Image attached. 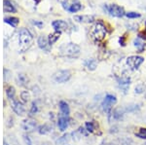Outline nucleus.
<instances>
[{"mask_svg": "<svg viewBox=\"0 0 146 145\" xmlns=\"http://www.w3.org/2000/svg\"><path fill=\"white\" fill-rule=\"evenodd\" d=\"M74 20L78 23H90L95 21V17L90 15H82V16H74Z\"/></svg>", "mask_w": 146, "mask_h": 145, "instance_id": "obj_10", "label": "nucleus"}, {"mask_svg": "<svg viewBox=\"0 0 146 145\" xmlns=\"http://www.w3.org/2000/svg\"><path fill=\"white\" fill-rule=\"evenodd\" d=\"M53 27L55 28L56 31L62 32V31H65L68 26H67V23H65L64 21L58 20V21H55V22H53Z\"/></svg>", "mask_w": 146, "mask_h": 145, "instance_id": "obj_7", "label": "nucleus"}, {"mask_svg": "<svg viewBox=\"0 0 146 145\" xmlns=\"http://www.w3.org/2000/svg\"><path fill=\"white\" fill-rule=\"evenodd\" d=\"M23 128L27 132H31V130H35L36 128V123L34 121H30V120H25L23 124Z\"/></svg>", "mask_w": 146, "mask_h": 145, "instance_id": "obj_13", "label": "nucleus"}, {"mask_svg": "<svg viewBox=\"0 0 146 145\" xmlns=\"http://www.w3.org/2000/svg\"><path fill=\"white\" fill-rule=\"evenodd\" d=\"M60 33H62V32L55 31L54 33H51L50 35H49V38H48L49 44H50V45H52V44L56 43V42L58 40V38H60Z\"/></svg>", "mask_w": 146, "mask_h": 145, "instance_id": "obj_16", "label": "nucleus"}, {"mask_svg": "<svg viewBox=\"0 0 146 145\" xmlns=\"http://www.w3.org/2000/svg\"><path fill=\"white\" fill-rule=\"evenodd\" d=\"M4 5V11L6 13H15L16 12V7L14 5V3L10 0H4L3 1Z\"/></svg>", "mask_w": 146, "mask_h": 145, "instance_id": "obj_12", "label": "nucleus"}, {"mask_svg": "<svg viewBox=\"0 0 146 145\" xmlns=\"http://www.w3.org/2000/svg\"><path fill=\"white\" fill-rule=\"evenodd\" d=\"M58 1L62 4V7L65 9V10H68V7H69V5H68V3H67V0H58Z\"/></svg>", "mask_w": 146, "mask_h": 145, "instance_id": "obj_31", "label": "nucleus"}, {"mask_svg": "<svg viewBox=\"0 0 146 145\" xmlns=\"http://www.w3.org/2000/svg\"><path fill=\"white\" fill-rule=\"evenodd\" d=\"M80 47L76 44L73 43H67V44H63L62 46H60V55L63 56V57L66 58H77L80 54Z\"/></svg>", "mask_w": 146, "mask_h": 145, "instance_id": "obj_3", "label": "nucleus"}, {"mask_svg": "<svg viewBox=\"0 0 146 145\" xmlns=\"http://www.w3.org/2000/svg\"><path fill=\"white\" fill-rule=\"evenodd\" d=\"M60 109L62 111L63 116H68L69 114V107H68V104L65 101H60Z\"/></svg>", "mask_w": 146, "mask_h": 145, "instance_id": "obj_17", "label": "nucleus"}, {"mask_svg": "<svg viewBox=\"0 0 146 145\" xmlns=\"http://www.w3.org/2000/svg\"><path fill=\"white\" fill-rule=\"evenodd\" d=\"M66 137H68V135H64V136H62L60 140H58V143H64V142H66L68 140V138H66Z\"/></svg>", "mask_w": 146, "mask_h": 145, "instance_id": "obj_33", "label": "nucleus"}, {"mask_svg": "<svg viewBox=\"0 0 146 145\" xmlns=\"http://www.w3.org/2000/svg\"><path fill=\"white\" fill-rule=\"evenodd\" d=\"M4 22L6 23H9L10 25H12L13 27H16L19 23V19L18 18H14V17H10V18H5L4 19Z\"/></svg>", "mask_w": 146, "mask_h": 145, "instance_id": "obj_19", "label": "nucleus"}, {"mask_svg": "<svg viewBox=\"0 0 146 145\" xmlns=\"http://www.w3.org/2000/svg\"><path fill=\"white\" fill-rule=\"evenodd\" d=\"M38 46L40 49H42V50H45L48 52L49 50H50V44H49V41L48 39L46 38L44 35H41V36H39L38 38Z\"/></svg>", "mask_w": 146, "mask_h": 145, "instance_id": "obj_8", "label": "nucleus"}, {"mask_svg": "<svg viewBox=\"0 0 146 145\" xmlns=\"http://www.w3.org/2000/svg\"><path fill=\"white\" fill-rule=\"evenodd\" d=\"M52 130V128L50 127L49 125H43V126H41V127L39 128V132L41 134H48V132H50Z\"/></svg>", "mask_w": 146, "mask_h": 145, "instance_id": "obj_22", "label": "nucleus"}, {"mask_svg": "<svg viewBox=\"0 0 146 145\" xmlns=\"http://www.w3.org/2000/svg\"><path fill=\"white\" fill-rule=\"evenodd\" d=\"M143 62V58L138 56H131L127 58V64L131 69H137L139 65Z\"/></svg>", "mask_w": 146, "mask_h": 145, "instance_id": "obj_5", "label": "nucleus"}, {"mask_svg": "<svg viewBox=\"0 0 146 145\" xmlns=\"http://www.w3.org/2000/svg\"><path fill=\"white\" fill-rule=\"evenodd\" d=\"M133 44H135V46L138 49V51H139V52H143V51H144L145 45L143 44V42L140 40V38L135 39V41H133Z\"/></svg>", "mask_w": 146, "mask_h": 145, "instance_id": "obj_21", "label": "nucleus"}, {"mask_svg": "<svg viewBox=\"0 0 146 145\" xmlns=\"http://www.w3.org/2000/svg\"><path fill=\"white\" fill-rule=\"evenodd\" d=\"M129 82H131V79H129L128 76H122L121 78L119 79L120 86H121V87H125V89L129 85Z\"/></svg>", "mask_w": 146, "mask_h": 145, "instance_id": "obj_20", "label": "nucleus"}, {"mask_svg": "<svg viewBox=\"0 0 146 145\" xmlns=\"http://www.w3.org/2000/svg\"><path fill=\"white\" fill-rule=\"evenodd\" d=\"M105 102H107V103L113 105L114 103H116L117 99H116V97L113 95H107L106 97H105V99H104Z\"/></svg>", "mask_w": 146, "mask_h": 145, "instance_id": "obj_23", "label": "nucleus"}, {"mask_svg": "<svg viewBox=\"0 0 146 145\" xmlns=\"http://www.w3.org/2000/svg\"><path fill=\"white\" fill-rule=\"evenodd\" d=\"M86 128L89 132H92V134H98V130H100V127H98V124L96 123V121H92V122L86 123Z\"/></svg>", "mask_w": 146, "mask_h": 145, "instance_id": "obj_11", "label": "nucleus"}, {"mask_svg": "<svg viewBox=\"0 0 146 145\" xmlns=\"http://www.w3.org/2000/svg\"><path fill=\"white\" fill-rule=\"evenodd\" d=\"M71 77V74L68 70H60L54 75V80L58 83H64L68 81Z\"/></svg>", "mask_w": 146, "mask_h": 145, "instance_id": "obj_6", "label": "nucleus"}, {"mask_svg": "<svg viewBox=\"0 0 146 145\" xmlns=\"http://www.w3.org/2000/svg\"><path fill=\"white\" fill-rule=\"evenodd\" d=\"M119 42H120V44H121L122 46H125V38H124V37H122V38H120Z\"/></svg>", "mask_w": 146, "mask_h": 145, "instance_id": "obj_34", "label": "nucleus"}, {"mask_svg": "<svg viewBox=\"0 0 146 145\" xmlns=\"http://www.w3.org/2000/svg\"><path fill=\"white\" fill-rule=\"evenodd\" d=\"M82 8V5L80 4L79 1H73L72 4H70L69 7H68V10L69 12H71V13H75V12H78L81 10Z\"/></svg>", "mask_w": 146, "mask_h": 145, "instance_id": "obj_15", "label": "nucleus"}, {"mask_svg": "<svg viewBox=\"0 0 146 145\" xmlns=\"http://www.w3.org/2000/svg\"><path fill=\"white\" fill-rule=\"evenodd\" d=\"M58 128H60V130H65L68 126V119L67 116H62L60 119H58Z\"/></svg>", "mask_w": 146, "mask_h": 145, "instance_id": "obj_14", "label": "nucleus"}, {"mask_svg": "<svg viewBox=\"0 0 146 145\" xmlns=\"http://www.w3.org/2000/svg\"><path fill=\"white\" fill-rule=\"evenodd\" d=\"M90 35L95 42H100L106 36V28L101 22L96 23L90 30Z\"/></svg>", "mask_w": 146, "mask_h": 145, "instance_id": "obj_2", "label": "nucleus"}, {"mask_svg": "<svg viewBox=\"0 0 146 145\" xmlns=\"http://www.w3.org/2000/svg\"><path fill=\"white\" fill-rule=\"evenodd\" d=\"M145 31H146V27H145Z\"/></svg>", "mask_w": 146, "mask_h": 145, "instance_id": "obj_35", "label": "nucleus"}, {"mask_svg": "<svg viewBox=\"0 0 146 145\" xmlns=\"http://www.w3.org/2000/svg\"><path fill=\"white\" fill-rule=\"evenodd\" d=\"M37 112V106L35 103H32V107H31V110H30V114H35Z\"/></svg>", "mask_w": 146, "mask_h": 145, "instance_id": "obj_32", "label": "nucleus"}, {"mask_svg": "<svg viewBox=\"0 0 146 145\" xmlns=\"http://www.w3.org/2000/svg\"><path fill=\"white\" fill-rule=\"evenodd\" d=\"M21 97H22V99L25 102H27L28 100V99H29V95H28L27 92H23L22 95H21Z\"/></svg>", "mask_w": 146, "mask_h": 145, "instance_id": "obj_30", "label": "nucleus"}, {"mask_svg": "<svg viewBox=\"0 0 146 145\" xmlns=\"http://www.w3.org/2000/svg\"><path fill=\"white\" fill-rule=\"evenodd\" d=\"M85 65H86V67L89 70H95L96 68L98 62H96V60H94V58H91V60H86V62H85Z\"/></svg>", "mask_w": 146, "mask_h": 145, "instance_id": "obj_18", "label": "nucleus"}, {"mask_svg": "<svg viewBox=\"0 0 146 145\" xmlns=\"http://www.w3.org/2000/svg\"><path fill=\"white\" fill-rule=\"evenodd\" d=\"M126 16L129 19H135V18H139L140 15L137 13H135V12H128L126 13Z\"/></svg>", "mask_w": 146, "mask_h": 145, "instance_id": "obj_28", "label": "nucleus"}, {"mask_svg": "<svg viewBox=\"0 0 146 145\" xmlns=\"http://www.w3.org/2000/svg\"><path fill=\"white\" fill-rule=\"evenodd\" d=\"M12 107H13V110L15 111L18 115H22L23 112H25V107H23V105L17 99H13V101H12Z\"/></svg>", "mask_w": 146, "mask_h": 145, "instance_id": "obj_9", "label": "nucleus"}, {"mask_svg": "<svg viewBox=\"0 0 146 145\" xmlns=\"http://www.w3.org/2000/svg\"><path fill=\"white\" fill-rule=\"evenodd\" d=\"M104 9L113 17L122 18L123 16L126 15L124 9L118 5H115V4H113V5H105Z\"/></svg>", "mask_w": 146, "mask_h": 145, "instance_id": "obj_4", "label": "nucleus"}, {"mask_svg": "<svg viewBox=\"0 0 146 145\" xmlns=\"http://www.w3.org/2000/svg\"><path fill=\"white\" fill-rule=\"evenodd\" d=\"M15 89H14L13 87H8L7 88V90H6V93H7V95H8V97L10 99H15Z\"/></svg>", "mask_w": 146, "mask_h": 145, "instance_id": "obj_24", "label": "nucleus"}, {"mask_svg": "<svg viewBox=\"0 0 146 145\" xmlns=\"http://www.w3.org/2000/svg\"><path fill=\"white\" fill-rule=\"evenodd\" d=\"M144 85L143 84H139V85H137L135 87V93H143V91H144Z\"/></svg>", "mask_w": 146, "mask_h": 145, "instance_id": "obj_29", "label": "nucleus"}, {"mask_svg": "<svg viewBox=\"0 0 146 145\" xmlns=\"http://www.w3.org/2000/svg\"><path fill=\"white\" fill-rule=\"evenodd\" d=\"M123 114H124V111H123V109H121V108H117L116 110L114 111V118L115 119H121L122 117H123Z\"/></svg>", "mask_w": 146, "mask_h": 145, "instance_id": "obj_26", "label": "nucleus"}, {"mask_svg": "<svg viewBox=\"0 0 146 145\" xmlns=\"http://www.w3.org/2000/svg\"><path fill=\"white\" fill-rule=\"evenodd\" d=\"M33 42V37L27 29L23 28L19 33V46L21 52H25L31 47Z\"/></svg>", "mask_w": 146, "mask_h": 145, "instance_id": "obj_1", "label": "nucleus"}, {"mask_svg": "<svg viewBox=\"0 0 146 145\" xmlns=\"http://www.w3.org/2000/svg\"><path fill=\"white\" fill-rule=\"evenodd\" d=\"M18 79H19V82H20L22 85H25V84L28 82V78L25 75V74H19Z\"/></svg>", "mask_w": 146, "mask_h": 145, "instance_id": "obj_27", "label": "nucleus"}, {"mask_svg": "<svg viewBox=\"0 0 146 145\" xmlns=\"http://www.w3.org/2000/svg\"><path fill=\"white\" fill-rule=\"evenodd\" d=\"M135 135L139 138L142 139H146V128H139L137 132H135Z\"/></svg>", "mask_w": 146, "mask_h": 145, "instance_id": "obj_25", "label": "nucleus"}]
</instances>
